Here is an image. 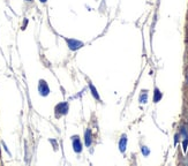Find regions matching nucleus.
Segmentation results:
<instances>
[{"label": "nucleus", "mask_w": 188, "mask_h": 166, "mask_svg": "<svg viewBox=\"0 0 188 166\" xmlns=\"http://www.w3.org/2000/svg\"><path fill=\"white\" fill-rule=\"evenodd\" d=\"M85 145H87V146H90V145H91V134H90L89 130L85 132Z\"/></svg>", "instance_id": "nucleus-7"}, {"label": "nucleus", "mask_w": 188, "mask_h": 166, "mask_svg": "<svg viewBox=\"0 0 188 166\" xmlns=\"http://www.w3.org/2000/svg\"><path fill=\"white\" fill-rule=\"evenodd\" d=\"M73 148L75 152H81L82 151V144H81V142L76 136L73 137Z\"/></svg>", "instance_id": "nucleus-4"}, {"label": "nucleus", "mask_w": 188, "mask_h": 166, "mask_svg": "<svg viewBox=\"0 0 188 166\" xmlns=\"http://www.w3.org/2000/svg\"><path fill=\"white\" fill-rule=\"evenodd\" d=\"M89 87H90V89H91V92H92V95H94L95 98H96V99H99V95L97 93V90H96V88H95L92 84H90Z\"/></svg>", "instance_id": "nucleus-9"}, {"label": "nucleus", "mask_w": 188, "mask_h": 166, "mask_svg": "<svg viewBox=\"0 0 188 166\" xmlns=\"http://www.w3.org/2000/svg\"><path fill=\"white\" fill-rule=\"evenodd\" d=\"M126 146H127V136H126V135H122L120 141H119V150H120L121 152H125Z\"/></svg>", "instance_id": "nucleus-3"}, {"label": "nucleus", "mask_w": 188, "mask_h": 166, "mask_svg": "<svg viewBox=\"0 0 188 166\" xmlns=\"http://www.w3.org/2000/svg\"><path fill=\"white\" fill-rule=\"evenodd\" d=\"M162 98V92L159 91V89H155V96H154V102L157 103V102H159Z\"/></svg>", "instance_id": "nucleus-6"}, {"label": "nucleus", "mask_w": 188, "mask_h": 166, "mask_svg": "<svg viewBox=\"0 0 188 166\" xmlns=\"http://www.w3.org/2000/svg\"><path fill=\"white\" fill-rule=\"evenodd\" d=\"M142 152H143V155L144 156H148L150 153V151H149V149H148L146 146H142Z\"/></svg>", "instance_id": "nucleus-10"}, {"label": "nucleus", "mask_w": 188, "mask_h": 166, "mask_svg": "<svg viewBox=\"0 0 188 166\" xmlns=\"http://www.w3.org/2000/svg\"><path fill=\"white\" fill-rule=\"evenodd\" d=\"M41 1H42V2H46V0H41Z\"/></svg>", "instance_id": "nucleus-12"}, {"label": "nucleus", "mask_w": 188, "mask_h": 166, "mask_svg": "<svg viewBox=\"0 0 188 166\" xmlns=\"http://www.w3.org/2000/svg\"><path fill=\"white\" fill-rule=\"evenodd\" d=\"M56 111H57V112H60L61 114H66L68 111V105L66 103L59 104L57 106V109H56Z\"/></svg>", "instance_id": "nucleus-5"}, {"label": "nucleus", "mask_w": 188, "mask_h": 166, "mask_svg": "<svg viewBox=\"0 0 188 166\" xmlns=\"http://www.w3.org/2000/svg\"><path fill=\"white\" fill-rule=\"evenodd\" d=\"M187 144H188V142L187 141H185V142H183V150L185 151L187 150Z\"/></svg>", "instance_id": "nucleus-11"}, {"label": "nucleus", "mask_w": 188, "mask_h": 166, "mask_svg": "<svg viewBox=\"0 0 188 166\" xmlns=\"http://www.w3.org/2000/svg\"><path fill=\"white\" fill-rule=\"evenodd\" d=\"M146 100H148V93H146V91H143V92H142V95L140 96V103H141V104H146Z\"/></svg>", "instance_id": "nucleus-8"}, {"label": "nucleus", "mask_w": 188, "mask_h": 166, "mask_svg": "<svg viewBox=\"0 0 188 166\" xmlns=\"http://www.w3.org/2000/svg\"><path fill=\"white\" fill-rule=\"evenodd\" d=\"M26 1H29V2H30V1H32V0H26Z\"/></svg>", "instance_id": "nucleus-13"}, {"label": "nucleus", "mask_w": 188, "mask_h": 166, "mask_svg": "<svg viewBox=\"0 0 188 166\" xmlns=\"http://www.w3.org/2000/svg\"><path fill=\"white\" fill-rule=\"evenodd\" d=\"M67 44L68 46H69V49L73 50V51L78 50L80 47L83 46V43L80 41H76V39H67Z\"/></svg>", "instance_id": "nucleus-2"}, {"label": "nucleus", "mask_w": 188, "mask_h": 166, "mask_svg": "<svg viewBox=\"0 0 188 166\" xmlns=\"http://www.w3.org/2000/svg\"><path fill=\"white\" fill-rule=\"evenodd\" d=\"M38 90H39V93L42 96H47L49 92H50V89H49V85L46 84V82L44 80H41L39 81V84H38Z\"/></svg>", "instance_id": "nucleus-1"}]
</instances>
